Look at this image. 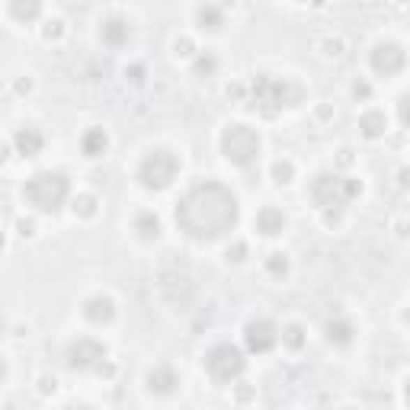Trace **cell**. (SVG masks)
Returning <instances> with one entry per match:
<instances>
[{
  "label": "cell",
  "mask_w": 410,
  "mask_h": 410,
  "mask_svg": "<svg viewBox=\"0 0 410 410\" xmlns=\"http://www.w3.org/2000/svg\"><path fill=\"white\" fill-rule=\"evenodd\" d=\"M397 109H401V126H407V96L397 100Z\"/></svg>",
  "instance_id": "836d02e7"
},
{
  "label": "cell",
  "mask_w": 410,
  "mask_h": 410,
  "mask_svg": "<svg viewBox=\"0 0 410 410\" xmlns=\"http://www.w3.org/2000/svg\"><path fill=\"white\" fill-rule=\"evenodd\" d=\"M176 55H192V42L190 39H176Z\"/></svg>",
  "instance_id": "1f68e13d"
},
{
  "label": "cell",
  "mask_w": 410,
  "mask_h": 410,
  "mask_svg": "<svg viewBox=\"0 0 410 410\" xmlns=\"http://www.w3.org/2000/svg\"><path fill=\"white\" fill-rule=\"evenodd\" d=\"M266 273L269 276H285V273H289V257H285V253H269Z\"/></svg>",
  "instance_id": "d4e9b609"
},
{
  "label": "cell",
  "mask_w": 410,
  "mask_h": 410,
  "mask_svg": "<svg viewBox=\"0 0 410 410\" xmlns=\"http://www.w3.org/2000/svg\"><path fill=\"white\" fill-rule=\"evenodd\" d=\"M327 340H331L333 347H347L349 340H353V324L347 317H333L327 321Z\"/></svg>",
  "instance_id": "44dd1931"
},
{
  "label": "cell",
  "mask_w": 410,
  "mask_h": 410,
  "mask_svg": "<svg viewBox=\"0 0 410 410\" xmlns=\"http://www.w3.org/2000/svg\"><path fill=\"white\" fill-rule=\"evenodd\" d=\"M221 154L237 167H253L260 158V135L244 122H234L221 132Z\"/></svg>",
  "instance_id": "5b68a950"
},
{
  "label": "cell",
  "mask_w": 410,
  "mask_h": 410,
  "mask_svg": "<svg viewBox=\"0 0 410 410\" xmlns=\"http://www.w3.org/2000/svg\"><path fill=\"white\" fill-rule=\"evenodd\" d=\"M369 64H372V71L375 74L391 77V74L404 71V64H407V52H404L397 42H379V45L369 52Z\"/></svg>",
  "instance_id": "9c48e42d"
},
{
  "label": "cell",
  "mask_w": 410,
  "mask_h": 410,
  "mask_svg": "<svg viewBox=\"0 0 410 410\" xmlns=\"http://www.w3.org/2000/svg\"><path fill=\"white\" fill-rule=\"evenodd\" d=\"M244 257H247V244H234V247L228 250V260H234V263H241Z\"/></svg>",
  "instance_id": "f1b7e54d"
},
{
  "label": "cell",
  "mask_w": 410,
  "mask_h": 410,
  "mask_svg": "<svg viewBox=\"0 0 410 410\" xmlns=\"http://www.w3.org/2000/svg\"><path fill=\"white\" fill-rule=\"evenodd\" d=\"M55 388H58L55 379H48V375H42V379H39V391H42V395H52Z\"/></svg>",
  "instance_id": "4dcf8cb0"
},
{
  "label": "cell",
  "mask_w": 410,
  "mask_h": 410,
  "mask_svg": "<svg viewBox=\"0 0 410 410\" xmlns=\"http://www.w3.org/2000/svg\"><path fill=\"white\" fill-rule=\"evenodd\" d=\"M100 39L106 48H122V45H128V39H132V26H128L126 16H109L100 29Z\"/></svg>",
  "instance_id": "8fae6325"
},
{
  "label": "cell",
  "mask_w": 410,
  "mask_h": 410,
  "mask_svg": "<svg viewBox=\"0 0 410 410\" xmlns=\"http://www.w3.org/2000/svg\"><path fill=\"white\" fill-rule=\"evenodd\" d=\"M282 343L289 349H301L305 347V327H301V324H289L282 331Z\"/></svg>",
  "instance_id": "603a6c76"
},
{
  "label": "cell",
  "mask_w": 410,
  "mask_h": 410,
  "mask_svg": "<svg viewBox=\"0 0 410 410\" xmlns=\"http://www.w3.org/2000/svg\"><path fill=\"white\" fill-rule=\"evenodd\" d=\"M7 158H10V148H7V144H3V142H0V167L7 164Z\"/></svg>",
  "instance_id": "8d00e7d4"
},
{
  "label": "cell",
  "mask_w": 410,
  "mask_h": 410,
  "mask_svg": "<svg viewBox=\"0 0 410 410\" xmlns=\"http://www.w3.org/2000/svg\"><path fill=\"white\" fill-rule=\"evenodd\" d=\"M10 16L16 23H36L42 16V0H10Z\"/></svg>",
  "instance_id": "e0dca14e"
},
{
  "label": "cell",
  "mask_w": 410,
  "mask_h": 410,
  "mask_svg": "<svg viewBox=\"0 0 410 410\" xmlns=\"http://www.w3.org/2000/svg\"><path fill=\"white\" fill-rule=\"evenodd\" d=\"M3 375H7V363H3V359H0V379H3Z\"/></svg>",
  "instance_id": "f35d334b"
},
{
  "label": "cell",
  "mask_w": 410,
  "mask_h": 410,
  "mask_svg": "<svg viewBox=\"0 0 410 410\" xmlns=\"http://www.w3.org/2000/svg\"><path fill=\"white\" fill-rule=\"evenodd\" d=\"M84 317L90 324H109L116 317V301L109 295H93V298L84 301Z\"/></svg>",
  "instance_id": "7c38bea8"
},
{
  "label": "cell",
  "mask_w": 410,
  "mask_h": 410,
  "mask_svg": "<svg viewBox=\"0 0 410 410\" xmlns=\"http://www.w3.org/2000/svg\"><path fill=\"white\" fill-rule=\"evenodd\" d=\"M102 359H106V347L93 337H80L68 347V365L74 372H93Z\"/></svg>",
  "instance_id": "ba28073f"
},
{
  "label": "cell",
  "mask_w": 410,
  "mask_h": 410,
  "mask_svg": "<svg viewBox=\"0 0 410 410\" xmlns=\"http://www.w3.org/2000/svg\"><path fill=\"white\" fill-rule=\"evenodd\" d=\"M257 231L266 237H276L285 231V215L279 212V208H273V205H266V208H260L257 212Z\"/></svg>",
  "instance_id": "9a60e30c"
},
{
  "label": "cell",
  "mask_w": 410,
  "mask_h": 410,
  "mask_svg": "<svg viewBox=\"0 0 410 410\" xmlns=\"http://www.w3.org/2000/svg\"><path fill=\"white\" fill-rule=\"evenodd\" d=\"M42 36H45L48 42L61 39V36H64V20H48V23H45V29H42Z\"/></svg>",
  "instance_id": "484cf974"
},
{
  "label": "cell",
  "mask_w": 410,
  "mask_h": 410,
  "mask_svg": "<svg viewBox=\"0 0 410 410\" xmlns=\"http://www.w3.org/2000/svg\"><path fill=\"white\" fill-rule=\"evenodd\" d=\"M363 192V183L353 176H337V174H317L311 183V199L321 208H343Z\"/></svg>",
  "instance_id": "277c9868"
},
{
  "label": "cell",
  "mask_w": 410,
  "mask_h": 410,
  "mask_svg": "<svg viewBox=\"0 0 410 410\" xmlns=\"http://www.w3.org/2000/svg\"><path fill=\"white\" fill-rule=\"evenodd\" d=\"M16 231H20V237H32L36 234V221L32 218H16Z\"/></svg>",
  "instance_id": "4316f807"
},
{
  "label": "cell",
  "mask_w": 410,
  "mask_h": 410,
  "mask_svg": "<svg viewBox=\"0 0 410 410\" xmlns=\"http://www.w3.org/2000/svg\"><path fill=\"white\" fill-rule=\"evenodd\" d=\"M397 3H404V0H397Z\"/></svg>",
  "instance_id": "60d3db41"
},
{
  "label": "cell",
  "mask_w": 410,
  "mask_h": 410,
  "mask_svg": "<svg viewBox=\"0 0 410 410\" xmlns=\"http://www.w3.org/2000/svg\"><path fill=\"white\" fill-rule=\"evenodd\" d=\"M353 93L359 96V100H369V96H372V87H369V84H356Z\"/></svg>",
  "instance_id": "d6a6232c"
},
{
  "label": "cell",
  "mask_w": 410,
  "mask_h": 410,
  "mask_svg": "<svg viewBox=\"0 0 410 410\" xmlns=\"http://www.w3.org/2000/svg\"><path fill=\"white\" fill-rule=\"evenodd\" d=\"M135 231H138V237L142 241H158L160 237V221L154 212H138L135 215Z\"/></svg>",
  "instance_id": "ffe728a7"
},
{
  "label": "cell",
  "mask_w": 410,
  "mask_h": 410,
  "mask_svg": "<svg viewBox=\"0 0 410 410\" xmlns=\"http://www.w3.org/2000/svg\"><path fill=\"white\" fill-rule=\"evenodd\" d=\"M385 128H388V119H385V112L381 109H369V112H363L359 116V132L365 135V138H381L385 135Z\"/></svg>",
  "instance_id": "2e32d148"
},
{
  "label": "cell",
  "mask_w": 410,
  "mask_h": 410,
  "mask_svg": "<svg viewBox=\"0 0 410 410\" xmlns=\"http://www.w3.org/2000/svg\"><path fill=\"white\" fill-rule=\"evenodd\" d=\"M80 148H84V154H87V158H100L102 151L109 148V138H106V132H102V128H87V132H84V138H80Z\"/></svg>",
  "instance_id": "d6986e66"
},
{
  "label": "cell",
  "mask_w": 410,
  "mask_h": 410,
  "mask_svg": "<svg viewBox=\"0 0 410 410\" xmlns=\"http://www.w3.org/2000/svg\"><path fill=\"white\" fill-rule=\"evenodd\" d=\"M148 388L154 395H174L176 388H180V375L170 365H158V369L148 372Z\"/></svg>",
  "instance_id": "4fadbf2b"
},
{
  "label": "cell",
  "mask_w": 410,
  "mask_h": 410,
  "mask_svg": "<svg viewBox=\"0 0 410 410\" xmlns=\"http://www.w3.org/2000/svg\"><path fill=\"white\" fill-rule=\"evenodd\" d=\"M96 196H90V192H84V196H77L74 199V215H77V218H93L96 215Z\"/></svg>",
  "instance_id": "7402d4cb"
},
{
  "label": "cell",
  "mask_w": 410,
  "mask_h": 410,
  "mask_svg": "<svg viewBox=\"0 0 410 410\" xmlns=\"http://www.w3.org/2000/svg\"><path fill=\"white\" fill-rule=\"evenodd\" d=\"M241 205L225 183L205 180L176 202V225L192 241H218L237 225Z\"/></svg>",
  "instance_id": "6da1fadb"
},
{
  "label": "cell",
  "mask_w": 410,
  "mask_h": 410,
  "mask_svg": "<svg viewBox=\"0 0 410 410\" xmlns=\"http://www.w3.org/2000/svg\"><path fill=\"white\" fill-rule=\"evenodd\" d=\"M16 90H20V93H29L32 84H29V80H20V84H16Z\"/></svg>",
  "instance_id": "74e56055"
},
{
  "label": "cell",
  "mask_w": 410,
  "mask_h": 410,
  "mask_svg": "<svg viewBox=\"0 0 410 410\" xmlns=\"http://www.w3.org/2000/svg\"><path fill=\"white\" fill-rule=\"evenodd\" d=\"M340 164H343V167H349V164H353V151H349V148H343V151H340Z\"/></svg>",
  "instance_id": "e575fe53"
},
{
  "label": "cell",
  "mask_w": 410,
  "mask_h": 410,
  "mask_svg": "<svg viewBox=\"0 0 410 410\" xmlns=\"http://www.w3.org/2000/svg\"><path fill=\"white\" fill-rule=\"evenodd\" d=\"M196 23H199V29H205V32H218L221 26H225V10L215 7V3H202V7L196 10Z\"/></svg>",
  "instance_id": "ac0fdd59"
},
{
  "label": "cell",
  "mask_w": 410,
  "mask_h": 410,
  "mask_svg": "<svg viewBox=\"0 0 410 410\" xmlns=\"http://www.w3.org/2000/svg\"><path fill=\"white\" fill-rule=\"evenodd\" d=\"M126 77H132L135 84H142V80H144V64H135V68H126Z\"/></svg>",
  "instance_id": "f546056e"
},
{
  "label": "cell",
  "mask_w": 410,
  "mask_h": 410,
  "mask_svg": "<svg viewBox=\"0 0 410 410\" xmlns=\"http://www.w3.org/2000/svg\"><path fill=\"white\" fill-rule=\"evenodd\" d=\"M244 343L250 353H269L279 343V327L266 317H257L244 327Z\"/></svg>",
  "instance_id": "30bf717a"
},
{
  "label": "cell",
  "mask_w": 410,
  "mask_h": 410,
  "mask_svg": "<svg viewBox=\"0 0 410 410\" xmlns=\"http://www.w3.org/2000/svg\"><path fill=\"white\" fill-rule=\"evenodd\" d=\"M71 196V180L58 170H39L23 183V199L36 208V212L55 215Z\"/></svg>",
  "instance_id": "7a4b0ae2"
},
{
  "label": "cell",
  "mask_w": 410,
  "mask_h": 410,
  "mask_svg": "<svg viewBox=\"0 0 410 410\" xmlns=\"http://www.w3.org/2000/svg\"><path fill=\"white\" fill-rule=\"evenodd\" d=\"M205 369H208V375H212L215 381L228 385V381H234V379L244 375L247 359L237 347H231V343H218V347H212L208 353H205Z\"/></svg>",
  "instance_id": "52a82bcc"
},
{
  "label": "cell",
  "mask_w": 410,
  "mask_h": 410,
  "mask_svg": "<svg viewBox=\"0 0 410 410\" xmlns=\"http://www.w3.org/2000/svg\"><path fill=\"white\" fill-rule=\"evenodd\" d=\"M13 144H16V154H23V158H36V154L42 151V144H45V138H42L39 128H16Z\"/></svg>",
  "instance_id": "5bb4252c"
},
{
  "label": "cell",
  "mask_w": 410,
  "mask_h": 410,
  "mask_svg": "<svg viewBox=\"0 0 410 410\" xmlns=\"http://www.w3.org/2000/svg\"><path fill=\"white\" fill-rule=\"evenodd\" d=\"M212 71H215V58H212V55H199L196 74H212Z\"/></svg>",
  "instance_id": "83f0119b"
},
{
  "label": "cell",
  "mask_w": 410,
  "mask_h": 410,
  "mask_svg": "<svg viewBox=\"0 0 410 410\" xmlns=\"http://www.w3.org/2000/svg\"><path fill=\"white\" fill-rule=\"evenodd\" d=\"M273 180H276L279 186H289V183L295 180V164L292 160H276V164H273Z\"/></svg>",
  "instance_id": "cb8c5ba5"
},
{
  "label": "cell",
  "mask_w": 410,
  "mask_h": 410,
  "mask_svg": "<svg viewBox=\"0 0 410 410\" xmlns=\"http://www.w3.org/2000/svg\"><path fill=\"white\" fill-rule=\"evenodd\" d=\"M253 397V388H237V401H250Z\"/></svg>",
  "instance_id": "d590c367"
},
{
  "label": "cell",
  "mask_w": 410,
  "mask_h": 410,
  "mask_svg": "<svg viewBox=\"0 0 410 410\" xmlns=\"http://www.w3.org/2000/svg\"><path fill=\"white\" fill-rule=\"evenodd\" d=\"M176 170H180V160H176L174 151L154 148L138 164V183L144 190H167L176 180Z\"/></svg>",
  "instance_id": "8992f818"
},
{
  "label": "cell",
  "mask_w": 410,
  "mask_h": 410,
  "mask_svg": "<svg viewBox=\"0 0 410 410\" xmlns=\"http://www.w3.org/2000/svg\"><path fill=\"white\" fill-rule=\"evenodd\" d=\"M298 96H301V90L295 87V84H289V80H282V77H273V74H260L250 87L253 109H260L263 116H276L285 106H295Z\"/></svg>",
  "instance_id": "3957f363"
},
{
  "label": "cell",
  "mask_w": 410,
  "mask_h": 410,
  "mask_svg": "<svg viewBox=\"0 0 410 410\" xmlns=\"http://www.w3.org/2000/svg\"><path fill=\"white\" fill-rule=\"evenodd\" d=\"M3 244H7V237H3V231H0V250H3Z\"/></svg>",
  "instance_id": "ab89813d"
}]
</instances>
